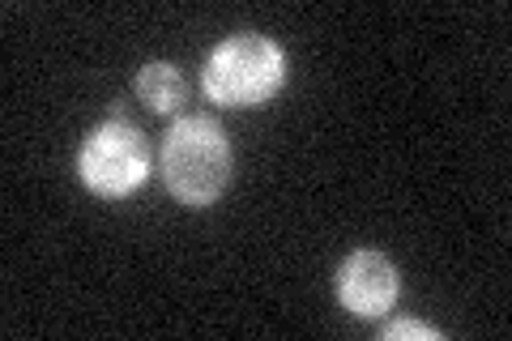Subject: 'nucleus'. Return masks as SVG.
<instances>
[{"instance_id": "f257e3e1", "label": "nucleus", "mask_w": 512, "mask_h": 341, "mask_svg": "<svg viewBox=\"0 0 512 341\" xmlns=\"http://www.w3.org/2000/svg\"><path fill=\"white\" fill-rule=\"evenodd\" d=\"M158 171H163V184L171 188V197L184 201L188 209L214 205L227 192L235 171L227 128L210 116H180L163 137Z\"/></svg>"}, {"instance_id": "39448f33", "label": "nucleus", "mask_w": 512, "mask_h": 341, "mask_svg": "<svg viewBox=\"0 0 512 341\" xmlns=\"http://www.w3.org/2000/svg\"><path fill=\"white\" fill-rule=\"evenodd\" d=\"M137 99L146 103V111H154V116H175V111L188 103V81L175 64L150 60L146 69L137 73Z\"/></svg>"}, {"instance_id": "f03ea898", "label": "nucleus", "mask_w": 512, "mask_h": 341, "mask_svg": "<svg viewBox=\"0 0 512 341\" xmlns=\"http://www.w3.org/2000/svg\"><path fill=\"white\" fill-rule=\"evenodd\" d=\"M286 52L265 35H231L205 60L201 86L218 107H261L282 90Z\"/></svg>"}, {"instance_id": "20e7f679", "label": "nucleus", "mask_w": 512, "mask_h": 341, "mask_svg": "<svg viewBox=\"0 0 512 341\" xmlns=\"http://www.w3.org/2000/svg\"><path fill=\"white\" fill-rule=\"evenodd\" d=\"M333 290H338V303L350 316L376 320L384 312H393L397 295H402V269H397L384 252L363 248V252H350L338 265Z\"/></svg>"}, {"instance_id": "7ed1b4c3", "label": "nucleus", "mask_w": 512, "mask_h": 341, "mask_svg": "<svg viewBox=\"0 0 512 341\" xmlns=\"http://www.w3.org/2000/svg\"><path fill=\"white\" fill-rule=\"evenodd\" d=\"M150 141L137 124L124 116L103 120L94 133L82 141L77 154V175L94 197H133V192L150 180Z\"/></svg>"}, {"instance_id": "423d86ee", "label": "nucleus", "mask_w": 512, "mask_h": 341, "mask_svg": "<svg viewBox=\"0 0 512 341\" xmlns=\"http://www.w3.org/2000/svg\"><path fill=\"white\" fill-rule=\"evenodd\" d=\"M406 337L440 341L444 333L436 329V324H427V320H393V324H384V341H406Z\"/></svg>"}]
</instances>
